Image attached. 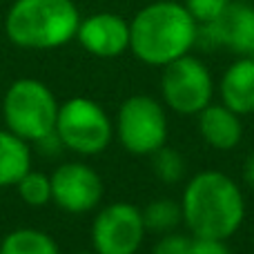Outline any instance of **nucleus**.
Instances as JSON below:
<instances>
[{
    "label": "nucleus",
    "mask_w": 254,
    "mask_h": 254,
    "mask_svg": "<svg viewBox=\"0 0 254 254\" xmlns=\"http://www.w3.org/2000/svg\"><path fill=\"white\" fill-rule=\"evenodd\" d=\"M181 214L192 237L228 241L243 225L246 198L232 176L216 170H203L185 185Z\"/></svg>",
    "instance_id": "nucleus-1"
},
{
    "label": "nucleus",
    "mask_w": 254,
    "mask_h": 254,
    "mask_svg": "<svg viewBox=\"0 0 254 254\" xmlns=\"http://www.w3.org/2000/svg\"><path fill=\"white\" fill-rule=\"evenodd\" d=\"M198 22L183 2L156 0L129 20V52L149 67H165L196 47Z\"/></svg>",
    "instance_id": "nucleus-2"
},
{
    "label": "nucleus",
    "mask_w": 254,
    "mask_h": 254,
    "mask_svg": "<svg viewBox=\"0 0 254 254\" xmlns=\"http://www.w3.org/2000/svg\"><path fill=\"white\" fill-rule=\"evenodd\" d=\"M80 13L74 0H13L4 16V34L16 47L49 52L76 38Z\"/></svg>",
    "instance_id": "nucleus-3"
},
{
    "label": "nucleus",
    "mask_w": 254,
    "mask_h": 254,
    "mask_svg": "<svg viewBox=\"0 0 254 254\" xmlns=\"http://www.w3.org/2000/svg\"><path fill=\"white\" fill-rule=\"evenodd\" d=\"M58 105L54 92L36 78H18L7 87L2 98V119L9 131L38 143L54 134L58 119Z\"/></svg>",
    "instance_id": "nucleus-4"
},
{
    "label": "nucleus",
    "mask_w": 254,
    "mask_h": 254,
    "mask_svg": "<svg viewBox=\"0 0 254 254\" xmlns=\"http://www.w3.org/2000/svg\"><path fill=\"white\" fill-rule=\"evenodd\" d=\"M54 131L65 149L78 156H98L114 138V123L92 98L74 96L61 105Z\"/></svg>",
    "instance_id": "nucleus-5"
},
{
    "label": "nucleus",
    "mask_w": 254,
    "mask_h": 254,
    "mask_svg": "<svg viewBox=\"0 0 254 254\" xmlns=\"http://www.w3.org/2000/svg\"><path fill=\"white\" fill-rule=\"evenodd\" d=\"M114 136L131 156H152L167 145V112L161 101L136 94L121 103Z\"/></svg>",
    "instance_id": "nucleus-6"
},
{
    "label": "nucleus",
    "mask_w": 254,
    "mask_h": 254,
    "mask_svg": "<svg viewBox=\"0 0 254 254\" xmlns=\"http://www.w3.org/2000/svg\"><path fill=\"white\" fill-rule=\"evenodd\" d=\"M163 105L181 116H198L214 98V78L201 58L185 54L163 67Z\"/></svg>",
    "instance_id": "nucleus-7"
},
{
    "label": "nucleus",
    "mask_w": 254,
    "mask_h": 254,
    "mask_svg": "<svg viewBox=\"0 0 254 254\" xmlns=\"http://www.w3.org/2000/svg\"><path fill=\"white\" fill-rule=\"evenodd\" d=\"M143 210L125 201H116L98 210L94 216L92 248L96 254H136L145 239Z\"/></svg>",
    "instance_id": "nucleus-8"
},
{
    "label": "nucleus",
    "mask_w": 254,
    "mask_h": 254,
    "mask_svg": "<svg viewBox=\"0 0 254 254\" xmlns=\"http://www.w3.org/2000/svg\"><path fill=\"white\" fill-rule=\"evenodd\" d=\"M52 201L69 214H87L101 205L103 181L94 167L69 161L52 172Z\"/></svg>",
    "instance_id": "nucleus-9"
},
{
    "label": "nucleus",
    "mask_w": 254,
    "mask_h": 254,
    "mask_svg": "<svg viewBox=\"0 0 254 254\" xmlns=\"http://www.w3.org/2000/svg\"><path fill=\"white\" fill-rule=\"evenodd\" d=\"M196 45L205 49L223 47L239 56H248L254 47V7L232 0L219 18L198 25Z\"/></svg>",
    "instance_id": "nucleus-10"
},
{
    "label": "nucleus",
    "mask_w": 254,
    "mask_h": 254,
    "mask_svg": "<svg viewBox=\"0 0 254 254\" xmlns=\"http://www.w3.org/2000/svg\"><path fill=\"white\" fill-rule=\"evenodd\" d=\"M76 40L96 58H116L129 49V22L112 11H98L80 18Z\"/></svg>",
    "instance_id": "nucleus-11"
},
{
    "label": "nucleus",
    "mask_w": 254,
    "mask_h": 254,
    "mask_svg": "<svg viewBox=\"0 0 254 254\" xmlns=\"http://www.w3.org/2000/svg\"><path fill=\"white\" fill-rule=\"evenodd\" d=\"M219 96L221 103L239 116L254 114V61L250 56H241L223 71Z\"/></svg>",
    "instance_id": "nucleus-12"
},
{
    "label": "nucleus",
    "mask_w": 254,
    "mask_h": 254,
    "mask_svg": "<svg viewBox=\"0 0 254 254\" xmlns=\"http://www.w3.org/2000/svg\"><path fill=\"white\" fill-rule=\"evenodd\" d=\"M198 134L210 147L219 152H230L243 138L241 116L225 107L223 103L221 105L210 103L203 112H198Z\"/></svg>",
    "instance_id": "nucleus-13"
},
{
    "label": "nucleus",
    "mask_w": 254,
    "mask_h": 254,
    "mask_svg": "<svg viewBox=\"0 0 254 254\" xmlns=\"http://www.w3.org/2000/svg\"><path fill=\"white\" fill-rule=\"evenodd\" d=\"M31 170L29 143L9 129H0V188H16Z\"/></svg>",
    "instance_id": "nucleus-14"
},
{
    "label": "nucleus",
    "mask_w": 254,
    "mask_h": 254,
    "mask_svg": "<svg viewBox=\"0 0 254 254\" xmlns=\"http://www.w3.org/2000/svg\"><path fill=\"white\" fill-rule=\"evenodd\" d=\"M0 254H61V248L43 230L18 228L0 241Z\"/></svg>",
    "instance_id": "nucleus-15"
},
{
    "label": "nucleus",
    "mask_w": 254,
    "mask_h": 254,
    "mask_svg": "<svg viewBox=\"0 0 254 254\" xmlns=\"http://www.w3.org/2000/svg\"><path fill=\"white\" fill-rule=\"evenodd\" d=\"M143 221H145V228L156 232V234L174 232L176 225L183 223L181 203L172 201V198H156V201L145 205Z\"/></svg>",
    "instance_id": "nucleus-16"
},
{
    "label": "nucleus",
    "mask_w": 254,
    "mask_h": 254,
    "mask_svg": "<svg viewBox=\"0 0 254 254\" xmlns=\"http://www.w3.org/2000/svg\"><path fill=\"white\" fill-rule=\"evenodd\" d=\"M18 196L29 207H45L52 203V179L43 172L29 170L20 181L16 183Z\"/></svg>",
    "instance_id": "nucleus-17"
},
{
    "label": "nucleus",
    "mask_w": 254,
    "mask_h": 254,
    "mask_svg": "<svg viewBox=\"0 0 254 254\" xmlns=\"http://www.w3.org/2000/svg\"><path fill=\"white\" fill-rule=\"evenodd\" d=\"M152 167H154V174H156L158 181L172 185V183H179V181L183 179V174H185V158L181 156L174 147L163 145L158 152L152 154Z\"/></svg>",
    "instance_id": "nucleus-18"
},
{
    "label": "nucleus",
    "mask_w": 254,
    "mask_h": 254,
    "mask_svg": "<svg viewBox=\"0 0 254 254\" xmlns=\"http://www.w3.org/2000/svg\"><path fill=\"white\" fill-rule=\"evenodd\" d=\"M232 0H183V4L190 9L198 25L203 22H212L214 18H219L221 13L228 9V4Z\"/></svg>",
    "instance_id": "nucleus-19"
},
{
    "label": "nucleus",
    "mask_w": 254,
    "mask_h": 254,
    "mask_svg": "<svg viewBox=\"0 0 254 254\" xmlns=\"http://www.w3.org/2000/svg\"><path fill=\"white\" fill-rule=\"evenodd\" d=\"M190 248H192V237L181 232H165L154 243L152 254H190Z\"/></svg>",
    "instance_id": "nucleus-20"
},
{
    "label": "nucleus",
    "mask_w": 254,
    "mask_h": 254,
    "mask_svg": "<svg viewBox=\"0 0 254 254\" xmlns=\"http://www.w3.org/2000/svg\"><path fill=\"white\" fill-rule=\"evenodd\" d=\"M190 254H234V252L230 250L228 241L192 237V248H190Z\"/></svg>",
    "instance_id": "nucleus-21"
},
{
    "label": "nucleus",
    "mask_w": 254,
    "mask_h": 254,
    "mask_svg": "<svg viewBox=\"0 0 254 254\" xmlns=\"http://www.w3.org/2000/svg\"><path fill=\"white\" fill-rule=\"evenodd\" d=\"M243 181L254 190V154L246 158V165H243Z\"/></svg>",
    "instance_id": "nucleus-22"
},
{
    "label": "nucleus",
    "mask_w": 254,
    "mask_h": 254,
    "mask_svg": "<svg viewBox=\"0 0 254 254\" xmlns=\"http://www.w3.org/2000/svg\"><path fill=\"white\" fill-rule=\"evenodd\" d=\"M248 56H250V58H252V61H254V47L250 49V54H248Z\"/></svg>",
    "instance_id": "nucleus-23"
},
{
    "label": "nucleus",
    "mask_w": 254,
    "mask_h": 254,
    "mask_svg": "<svg viewBox=\"0 0 254 254\" xmlns=\"http://www.w3.org/2000/svg\"><path fill=\"white\" fill-rule=\"evenodd\" d=\"M78 254H96V252H78Z\"/></svg>",
    "instance_id": "nucleus-24"
}]
</instances>
